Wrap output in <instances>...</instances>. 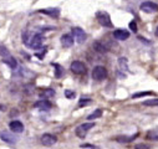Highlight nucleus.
I'll list each match as a JSON object with an SVG mask.
<instances>
[{
  "label": "nucleus",
  "mask_w": 158,
  "mask_h": 149,
  "mask_svg": "<svg viewBox=\"0 0 158 149\" xmlns=\"http://www.w3.org/2000/svg\"><path fill=\"white\" fill-rule=\"evenodd\" d=\"M141 10L144 11V13H148V14H152V13H158V4L153 3V2H143L141 4Z\"/></svg>",
  "instance_id": "nucleus-7"
},
{
  "label": "nucleus",
  "mask_w": 158,
  "mask_h": 149,
  "mask_svg": "<svg viewBox=\"0 0 158 149\" xmlns=\"http://www.w3.org/2000/svg\"><path fill=\"white\" fill-rule=\"evenodd\" d=\"M71 71L73 73H76V74H84V73H86L87 68H86V65L84 62H81V61H73L71 63Z\"/></svg>",
  "instance_id": "nucleus-6"
},
{
  "label": "nucleus",
  "mask_w": 158,
  "mask_h": 149,
  "mask_svg": "<svg viewBox=\"0 0 158 149\" xmlns=\"http://www.w3.org/2000/svg\"><path fill=\"white\" fill-rule=\"evenodd\" d=\"M55 96V91L49 88V90H44L41 93H40V97L41 98H50V97H54Z\"/></svg>",
  "instance_id": "nucleus-18"
},
{
  "label": "nucleus",
  "mask_w": 158,
  "mask_h": 149,
  "mask_svg": "<svg viewBox=\"0 0 158 149\" xmlns=\"http://www.w3.org/2000/svg\"><path fill=\"white\" fill-rule=\"evenodd\" d=\"M143 104H144V106H149V107H158V98L149 99V101H144Z\"/></svg>",
  "instance_id": "nucleus-23"
},
{
  "label": "nucleus",
  "mask_w": 158,
  "mask_h": 149,
  "mask_svg": "<svg viewBox=\"0 0 158 149\" xmlns=\"http://www.w3.org/2000/svg\"><path fill=\"white\" fill-rule=\"evenodd\" d=\"M56 142H57V138H56V135H54V134L46 133V134H44V135L41 137V143H43L44 145H46V147H51V145H54Z\"/></svg>",
  "instance_id": "nucleus-9"
},
{
  "label": "nucleus",
  "mask_w": 158,
  "mask_h": 149,
  "mask_svg": "<svg viewBox=\"0 0 158 149\" xmlns=\"http://www.w3.org/2000/svg\"><path fill=\"white\" fill-rule=\"evenodd\" d=\"M94 49H95V51H97V52H101V54H106L108 50H107V47L102 44V42H100V41H96L95 44H94Z\"/></svg>",
  "instance_id": "nucleus-14"
},
{
  "label": "nucleus",
  "mask_w": 158,
  "mask_h": 149,
  "mask_svg": "<svg viewBox=\"0 0 158 149\" xmlns=\"http://www.w3.org/2000/svg\"><path fill=\"white\" fill-rule=\"evenodd\" d=\"M113 36L116 40H120V41H125L130 37V31L125 30V29H117L113 32Z\"/></svg>",
  "instance_id": "nucleus-8"
},
{
  "label": "nucleus",
  "mask_w": 158,
  "mask_h": 149,
  "mask_svg": "<svg viewBox=\"0 0 158 149\" xmlns=\"http://www.w3.org/2000/svg\"><path fill=\"white\" fill-rule=\"evenodd\" d=\"M130 29H131L133 32H137V24H136V21H131V22H130Z\"/></svg>",
  "instance_id": "nucleus-28"
},
{
  "label": "nucleus",
  "mask_w": 158,
  "mask_h": 149,
  "mask_svg": "<svg viewBox=\"0 0 158 149\" xmlns=\"http://www.w3.org/2000/svg\"><path fill=\"white\" fill-rule=\"evenodd\" d=\"M102 116V109H96V111H94L92 113L87 117V119L89 121H94V119H96V118H100Z\"/></svg>",
  "instance_id": "nucleus-19"
},
{
  "label": "nucleus",
  "mask_w": 158,
  "mask_h": 149,
  "mask_svg": "<svg viewBox=\"0 0 158 149\" xmlns=\"http://www.w3.org/2000/svg\"><path fill=\"white\" fill-rule=\"evenodd\" d=\"M65 96L67 97V98H75V92H72V91H70V90H67V91H65Z\"/></svg>",
  "instance_id": "nucleus-27"
},
{
  "label": "nucleus",
  "mask_w": 158,
  "mask_h": 149,
  "mask_svg": "<svg viewBox=\"0 0 158 149\" xmlns=\"http://www.w3.org/2000/svg\"><path fill=\"white\" fill-rule=\"evenodd\" d=\"M147 148H149V145H147V144H137L136 145V149H147Z\"/></svg>",
  "instance_id": "nucleus-29"
},
{
  "label": "nucleus",
  "mask_w": 158,
  "mask_h": 149,
  "mask_svg": "<svg viewBox=\"0 0 158 149\" xmlns=\"http://www.w3.org/2000/svg\"><path fill=\"white\" fill-rule=\"evenodd\" d=\"M107 77V70L103 66H96L92 70V79L95 81H102Z\"/></svg>",
  "instance_id": "nucleus-4"
},
{
  "label": "nucleus",
  "mask_w": 158,
  "mask_h": 149,
  "mask_svg": "<svg viewBox=\"0 0 158 149\" xmlns=\"http://www.w3.org/2000/svg\"><path fill=\"white\" fill-rule=\"evenodd\" d=\"M81 148H96L94 144H82Z\"/></svg>",
  "instance_id": "nucleus-30"
},
{
  "label": "nucleus",
  "mask_w": 158,
  "mask_h": 149,
  "mask_svg": "<svg viewBox=\"0 0 158 149\" xmlns=\"http://www.w3.org/2000/svg\"><path fill=\"white\" fill-rule=\"evenodd\" d=\"M137 135H133V137H118L117 138V142H121V143H127V142H132L133 138H136Z\"/></svg>",
  "instance_id": "nucleus-24"
},
{
  "label": "nucleus",
  "mask_w": 158,
  "mask_h": 149,
  "mask_svg": "<svg viewBox=\"0 0 158 149\" xmlns=\"http://www.w3.org/2000/svg\"><path fill=\"white\" fill-rule=\"evenodd\" d=\"M54 67H55V76L57 77V79H60L62 74H64V68H62V66H60V65H57V63H54Z\"/></svg>",
  "instance_id": "nucleus-20"
},
{
  "label": "nucleus",
  "mask_w": 158,
  "mask_h": 149,
  "mask_svg": "<svg viewBox=\"0 0 158 149\" xmlns=\"http://www.w3.org/2000/svg\"><path fill=\"white\" fill-rule=\"evenodd\" d=\"M156 36H157V37H158V27H157V29H156Z\"/></svg>",
  "instance_id": "nucleus-31"
},
{
  "label": "nucleus",
  "mask_w": 158,
  "mask_h": 149,
  "mask_svg": "<svg viewBox=\"0 0 158 149\" xmlns=\"http://www.w3.org/2000/svg\"><path fill=\"white\" fill-rule=\"evenodd\" d=\"M39 13L45 14V15H49V16H51V18H59V15H60V10H59V9H56V8L40 9V10H39Z\"/></svg>",
  "instance_id": "nucleus-13"
},
{
  "label": "nucleus",
  "mask_w": 158,
  "mask_h": 149,
  "mask_svg": "<svg viewBox=\"0 0 158 149\" xmlns=\"http://www.w3.org/2000/svg\"><path fill=\"white\" fill-rule=\"evenodd\" d=\"M0 55H3L4 57H8V56H10V54L8 52V50H6L5 47H2V46H0Z\"/></svg>",
  "instance_id": "nucleus-26"
},
{
  "label": "nucleus",
  "mask_w": 158,
  "mask_h": 149,
  "mask_svg": "<svg viewBox=\"0 0 158 149\" xmlns=\"http://www.w3.org/2000/svg\"><path fill=\"white\" fill-rule=\"evenodd\" d=\"M118 66H120V68L125 72L128 71V66H127V58L126 57H120L118 58Z\"/></svg>",
  "instance_id": "nucleus-17"
},
{
  "label": "nucleus",
  "mask_w": 158,
  "mask_h": 149,
  "mask_svg": "<svg viewBox=\"0 0 158 149\" xmlns=\"http://www.w3.org/2000/svg\"><path fill=\"white\" fill-rule=\"evenodd\" d=\"M60 41H61V45H62L64 47L69 49V47H71V46L73 45V36L70 35V34H65V35L61 36Z\"/></svg>",
  "instance_id": "nucleus-11"
},
{
  "label": "nucleus",
  "mask_w": 158,
  "mask_h": 149,
  "mask_svg": "<svg viewBox=\"0 0 158 149\" xmlns=\"http://www.w3.org/2000/svg\"><path fill=\"white\" fill-rule=\"evenodd\" d=\"M94 127H95V123H82L75 129V133L78 138H85L87 135L89 131L92 129Z\"/></svg>",
  "instance_id": "nucleus-3"
},
{
  "label": "nucleus",
  "mask_w": 158,
  "mask_h": 149,
  "mask_svg": "<svg viewBox=\"0 0 158 149\" xmlns=\"http://www.w3.org/2000/svg\"><path fill=\"white\" fill-rule=\"evenodd\" d=\"M0 138L6 143H15L16 142V138L14 135H10L9 133H0Z\"/></svg>",
  "instance_id": "nucleus-15"
},
{
  "label": "nucleus",
  "mask_w": 158,
  "mask_h": 149,
  "mask_svg": "<svg viewBox=\"0 0 158 149\" xmlns=\"http://www.w3.org/2000/svg\"><path fill=\"white\" fill-rule=\"evenodd\" d=\"M9 128L13 133H21L24 132V124L20 121H11L9 123Z\"/></svg>",
  "instance_id": "nucleus-12"
},
{
  "label": "nucleus",
  "mask_w": 158,
  "mask_h": 149,
  "mask_svg": "<svg viewBox=\"0 0 158 149\" xmlns=\"http://www.w3.org/2000/svg\"><path fill=\"white\" fill-rule=\"evenodd\" d=\"M147 138L148 139H152V140H158V129L148 132L147 133Z\"/></svg>",
  "instance_id": "nucleus-21"
},
{
  "label": "nucleus",
  "mask_w": 158,
  "mask_h": 149,
  "mask_svg": "<svg viewBox=\"0 0 158 149\" xmlns=\"http://www.w3.org/2000/svg\"><path fill=\"white\" fill-rule=\"evenodd\" d=\"M45 40V37L41 35V34H35L31 39L27 41V46L31 47V49H40L43 46V42Z\"/></svg>",
  "instance_id": "nucleus-2"
},
{
  "label": "nucleus",
  "mask_w": 158,
  "mask_h": 149,
  "mask_svg": "<svg viewBox=\"0 0 158 149\" xmlns=\"http://www.w3.org/2000/svg\"><path fill=\"white\" fill-rule=\"evenodd\" d=\"M91 103H92L91 98H81L80 102H78V107H86V106H89Z\"/></svg>",
  "instance_id": "nucleus-22"
},
{
  "label": "nucleus",
  "mask_w": 158,
  "mask_h": 149,
  "mask_svg": "<svg viewBox=\"0 0 158 149\" xmlns=\"http://www.w3.org/2000/svg\"><path fill=\"white\" fill-rule=\"evenodd\" d=\"M151 95H153V92H152V91H147V92H138V93H135L132 97H133V98H139V97L151 96Z\"/></svg>",
  "instance_id": "nucleus-25"
},
{
  "label": "nucleus",
  "mask_w": 158,
  "mask_h": 149,
  "mask_svg": "<svg viewBox=\"0 0 158 149\" xmlns=\"http://www.w3.org/2000/svg\"><path fill=\"white\" fill-rule=\"evenodd\" d=\"M71 31H72L73 40H76L78 44H82V42H85V41H86L87 35H86V32H85L81 27H73Z\"/></svg>",
  "instance_id": "nucleus-5"
},
{
  "label": "nucleus",
  "mask_w": 158,
  "mask_h": 149,
  "mask_svg": "<svg viewBox=\"0 0 158 149\" xmlns=\"http://www.w3.org/2000/svg\"><path fill=\"white\" fill-rule=\"evenodd\" d=\"M96 19H97V21L100 22V25H102V26H105V27H112V26H113L110 15H108L106 11H97V13H96Z\"/></svg>",
  "instance_id": "nucleus-1"
},
{
  "label": "nucleus",
  "mask_w": 158,
  "mask_h": 149,
  "mask_svg": "<svg viewBox=\"0 0 158 149\" xmlns=\"http://www.w3.org/2000/svg\"><path fill=\"white\" fill-rule=\"evenodd\" d=\"M35 108H39L40 111H49L51 108V103L50 101H48V98H43L40 101H37L35 104H34Z\"/></svg>",
  "instance_id": "nucleus-10"
},
{
  "label": "nucleus",
  "mask_w": 158,
  "mask_h": 149,
  "mask_svg": "<svg viewBox=\"0 0 158 149\" xmlns=\"http://www.w3.org/2000/svg\"><path fill=\"white\" fill-rule=\"evenodd\" d=\"M4 62H5L6 65H9V66H10V68H16V66H18L16 60H15L14 57H11V56L4 57Z\"/></svg>",
  "instance_id": "nucleus-16"
}]
</instances>
